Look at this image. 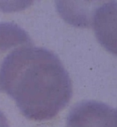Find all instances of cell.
Segmentation results:
<instances>
[{
  "instance_id": "obj_1",
  "label": "cell",
  "mask_w": 117,
  "mask_h": 127,
  "mask_svg": "<svg viewBox=\"0 0 117 127\" xmlns=\"http://www.w3.org/2000/svg\"><path fill=\"white\" fill-rule=\"evenodd\" d=\"M2 92L27 118L42 122L54 118L69 103L72 84L56 54L32 45L14 54L2 75Z\"/></svg>"
},
{
  "instance_id": "obj_2",
  "label": "cell",
  "mask_w": 117,
  "mask_h": 127,
  "mask_svg": "<svg viewBox=\"0 0 117 127\" xmlns=\"http://www.w3.org/2000/svg\"><path fill=\"white\" fill-rule=\"evenodd\" d=\"M67 127H117V110L96 101H83L69 112Z\"/></svg>"
},
{
  "instance_id": "obj_3",
  "label": "cell",
  "mask_w": 117,
  "mask_h": 127,
  "mask_svg": "<svg viewBox=\"0 0 117 127\" xmlns=\"http://www.w3.org/2000/svg\"><path fill=\"white\" fill-rule=\"evenodd\" d=\"M91 19L98 42L117 56V2H107L98 6Z\"/></svg>"
},
{
  "instance_id": "obj_4",
  "label": "cell",
  "mask_w": 117,
  "mask_h": 127,
  "mask_svg": "<svg viewBox=\"0 0 117 127\" xmlns=\"http://www.w3.org/2000/svg\"><path fill=\"white\" fill-rule=\"evenodd\" d=\"M31 45V38L22 27L12 23H0V92L3 73L14 54Z\"/></svg>"
},
{
  "instance_id": "obj_5",
  "label": "cell",
  "mask_w": 117,
  "mask_h": 127,
  "mask_svg": "<svg viewBox=\"0 0 117 127\" xmlns=\"http://www.w3.org/2000/svg\"><path fill=\"white\" fill-rule=\"evenodd\" d=\"M0 127H10L7 118L1 110H0Z\"/></svg>"
}]
</instances>
